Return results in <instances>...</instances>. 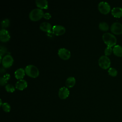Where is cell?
<instances>
[{"instance_id": "obj_6", "label": "cell", "mask_w": 122, "mask_h": 122, "mask_svg": "<svg viewBox=\"0 0 122 122\" xmlns=\"http://www.w3.org/2000/svg\"><path fill=\"white\" fill-rule=\"evenodd\" d=\"M111 32L116 35L122 34V24L121 23L115 22L113 23L111 26Z\"/></svg>"}, {"instance_id": "obj_28", "label": "cell", "mask_w": 122, "mask_h": 122, "mask_svg": "<svg viewBox=\"0 0 122 122\" xmlns=\"http://www.w3.org/2000/svg\"><path fill=\"white\" fill-rule=\"evenodd\" d=\"M4 72H5V70L4 68H1V69H0V73L2 74V73H3Z\"/></svg>"}, {"instance_id": "obj_8", "label": "cell", "mask_w": 122, "mask_h": 122, "mask_svg": "<svg viewBox=\"0 0 122 122\" xmlns=\"http://www.w3.org/2000/svg\"><path fill=\"white\" fill-rule=\"evenodd\" d=\"M58 54L59 57L63 60H68L71 56V52L68 49L61 48L58 50Z\"/></svg>"}, {"instance_id": "obj_26", "label": "cell", "mask_w": 122, "mask_h": 122, "mask_svg": "<svg viewBox=\"0 0 122 122\" xmlns=\"http://www.w3.org/2000/svg\"><path fill=\"white\" fill-rule=\"evenodd\" d=\"M7 51V49L4 46H0V56L2 57Z\"/></svg>"}, {"instance_id": "obj_17", "label": "cell", "mask_w": 122, "mask_h": 122, "mask_svg": "<svg viewBox=\"0 0 122 122\" xmlns=\"http://www.w3.org/2000/svg\"><path fill=\"white\" fill-rule=\"evenodd\" d=\"M35 3L37 6L41 9H46L48 7V1L47 0H36Z\"/></svg>"}, {"instance_id": "obj_14", "label": "cell", "mask_w": 122, "mask_h": 122, "mask_svg": "<svg viewBox=\"0 0 122 122\" xmlns=\"http://www.w3.org/2000/svg\"><path fill=\"white\" fill-rule=\"evenodd\" d=\"M112 15L115 18H121L122 17V8L121 7H114L111 10Z\"/></svg>"}, {"instance_id": "obj_23", "label": "cell", "mask_w": 122, "mask_h": 122, "mask_svg": "<svg viewBox=\"0 0 122 122\" xmlns=\"http://www.w3.org/2000/svg\"><path fill=\"white\" fill-rule=\"evenodd\" d=\"M2 107L4 111L5 112H9L10 110V106L7 102H4L2 104Z\"/></svg>"}, {"instance_id": "obj_7", "label": "cell", "mask_w": 122, "mask_h": 122, "mask_svg": "<svg viewBox=\"0 0 122 122\" xmlns=\"http://www.w3.org/2000/svg\"><path fill=\"white\" fill-rule=\"evenodd\" d=\"M13 62V59L10 54H7L3 57L1 63L4 68H9L12 65Z\"/></svg>"}, {"instance_id": "obj_13", "label": "cell", "mask_w": 122, "mask_h": 122, "mask_svg": "<svg viewBox=\"0 0 122 122\" xmlns=\"http://www.w3.org/2000/svg\"><path fill=\"white\" fill-rule=\"evenodd\" d=\"M40 28L41 30L44 31H46L47 33L51 31V30L52 29L51 25L48 22H43L40 25Z\"/></svg>"}, {"instance_id": "obj_21", "label": "cell", "mask_w": 122, "mask_h": 122, "mask_svg": "<svg viewBox=\"0 0 122 122\" xmlns=\"http://www.w3.org/2000/svg\"><path fill=\"white\" fill-rule=\"evenodd\" d=\"M108 72L109 74L112 77H115L118 74V71L116 70V69L112 67L109 68Z\"/></svg>"}, {"instance_id": "obj_5", "label": "cell", "mask_w": 122, "mask_h": 122, "mask_svg": "<svg viewBox=\"0 0 122 122\" xmlns=\"http://www.w3.org/2000/svg\"><path fill=\"white\" fill-rule=\"evenodd\" d=\"M99 10L102 14H107L111 10V7L109 4L105 1H101L98 5Z\"/></svg>"}, {"instance_id": "obj_11", "label": "cell", "mask_w": 122, "mask_h": 122, "mask_svg": "<svg viewBox=\"0 0 122 122\" xmlns=\"http://www.w3.org/2000/svg\"><path fill=\"white\" fill-rule=\"evenodd\" d=\"M9 32L5 29H2L0 30V40L2 42H6L10 39Z\"/></svg>"}, {"instance_id": "obj_25", "label": "cell", "mask_w": 122, "mask_h": 122, "mask_svg": "<svg viewBox=\"0 0 122 122\" xmlns=\"http://www.w3.org/2000/svg\"><path fill=\"white\" fill-rule=\"evenodd\" d=\"M112 49L111 47L107 46L104 50L105 55L107 56L110 55L112 53Z\"/></svg>"}, {"instance_id": "obj_4", "label": "cell", "mask_w": 122, "mask_h": 122, "mask_svg": "<svg viewBox=\"0 0 122 122\" xmlns=\"http://www.w3.org/2000/svg\"><path fill=\"white\" fill-rule=\"evenodd\" d=\"M98 64L100 67L103 69H107L111 65V61L106 55L101 56L98 60Z\"/></svg>"}, {"instance_id": "obj_27", "label": "cell", "mask_w": 122, "mask_h": 122, "mask_svg": "<svg viewBox=\"0 0 122 122\" xmlns=\"http://www.w3.org/2000/svg\"><path fill=\"white\" fill-rule=\"evenodd\" d=\"M51 14L49 12H46L44 13L43 16V17H44L45 19H47V20L50 19L51 18Z\"/></svg>"}, {"instance_id": "obj_19", "label": "cell", "mask_w": 122, "mask_h": 122, "mask_svg": "<svg viewBox=\"0 0 122 122\" xmlns=\"http://www.w3.org/2000/svg\"><path fill=\"white\" fill-rule=\"evenodd\" d=\"M10 78V74L8 73H6L0 78V84L1 86L5 85L8 81Z\"/></svg>"}, {"instance_id": "obj_2", "label": "cell", "mask_w": 122, "mask_h": 122, "mask_svg": "<svg viewBox=\"0 0 122 122\" xmlns=\"http://www.w3.org/2000/svg\"><path fill=\"white\" fill-rule=\"evenodd\" d=\"M44 12L39 8H35L32 10L29 13L30 19L33 21H37L40 20L43 16Z\"/></svg>"}, {"instance_id": "obj_15", "label": "cell", "mask_w": 122, "mask_h": 122, "mask_svg": "<svg viewBox=\"0 0 122 122\" xmlns=\"http://www.w3.org/2000/svg\"><path fill=\"white\" fill-rule=\"evenodd\" d=\"M25 70H24L22 68H20L17 69L14 72V75L15 77L17 79H22V78H23V77L25 75Z\"/></svg>"}, {"instance_id": "obj_22", "label": "cell", "mask_w": 122, "mask_h": 122, "mask_svg": "<svg viewBox=\"0 0 122 122\" xmlns=\"http://www.w3.org/2000/svg\"><path fill=\"white\" fill-rule=\"evenodd\" d=\"M10 23V21L9 19H7V18L1 21V25L3 29H4V28H7L8 27H9Z\"/></svg>"}, {"instance_id": "obj_16", "label": "cell", "mask_w": 122, "mask_h": 122, "mask_svg": "<svg viewBox=\"0 0 122 122\" xmlns=\"http://www.w3.org/2000/svg\"><path fill=\"white\" fill-rule=\"evenodd\" d=\"M113 54L119 57H122V47L119 45H115L112 48Z\"/></svg>"}, {"instance_id": "obj_10", "label": "cell", "mask_w": 122, "mask_h": 122, "mask_svg": "<svg viewBox=\"0 0 122 122\" xmlns=\"http://www.w3.org/2000/svg\"><path fill=\"white\" fill-rule=\"evenodd\" d=\"M70 94V92L69 89L63 86L60 88L58 92V94L59 97L61 99H65L68 97Z\"/></svg>"}, {"instance_id": "obj_1", "label": "cell", "mask_w": 122, "mask_h": 122, "mask_svg": "<svg viewBox=\"0 0 122 122\" xmlns=\"http://www.w3.org/2000/svg\"><path fill=\"white\" fill-rule=\"evenodd\" d=\"M103 42L109 47H112L116 45L117 43V39L115 36L109 32L104 33L102 36Z\"/></svg>"}, {"instance_id": "obj_18", "label": "cell", "mask_w": 122, "mask_h": 122, "mask_svg": "<svg viewBox=\"0 0 122 122\" xmlns=\"http://www.w3.org/2000/svg\"><path fill=\"white\" fill-rule=\"evenodd\" d=\"M76 80L74 77H68L65 81V85L68 88L72 87L75 84Z\"/></svg>"}, {"instance_id": "obj_20", "label": "cell", "mask_w": 122, "mask_h": 122, "mask_svg": "<svg viewBox=\"0 0 122 122\" xmlns=\"http://www.w3.org/2000/svg\"><path fill=\"white\" fill-rule=\"evenodd\" d=\"M99 28L102 31H106L109 30V26L108 23L106 22L102 21L99 24Z\"/></svg>"}, {"instance_id": "obj_24", "label": "cell", "mask_w": 122, "mask_h": 122, "mask_svg": "<svg viewBox=\"0 0 122 122\" xmlns=\"http://www.w3.org/2000/svg\"><path fill=\"white\" fill-rule=\"evenodd\" d=\"M5 89L8 92H12L15 91V87L10 84H7L5 86Z\"/></svg>"}, {"instance_id": "obj_9", "label": "cell", "mask_w": 122, "mask_h": 122, "mask_svg": "<svg viewBox=\"0 0 122 122\" xmlns=\"http://www.w3.org/2000/svg\"><path fill=\"white\" fill-rule=\"evenodd\" d=\"M52 32L55 35L59 36L62 35L65 32V28L61 25H55L52 27Z\"/></svg>"}, {"instance_id": "obj_3", "label": "cell", "mask_w": 122, "mask_h": 122, "mask_svg": "<svg viewBox=\"0 0 122 122\" xmlns=\"http://www.w3.org/2000/svg\"><path fill=\"white\" fill-rule=\"evenodd\" d=\"M25 71L28 76L32 78H36L39 74L38 69L35 66L32 64H30L26 66Z\"/></svg>"}, {"instance_id": "obj_12", "label": "cell", "mask_w": 122, "mask_h": 122, "mask_svg": "<svg viewBox=\"0 0 122 122\" xmlns=\"http://www.w3.org/2000/svg\"><path fill=\"white\" fill-rule=\"evenodd\" d=\"M27 82L25 80L20 79L16 82L15 87L18 90H23L27 87Z\"/></svg>"}]
</instances>
